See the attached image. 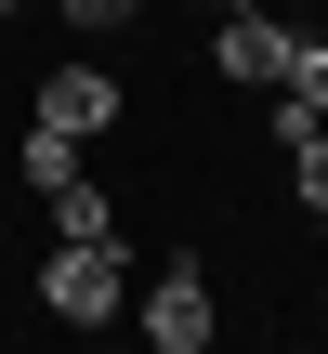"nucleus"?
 <instances>
[{"label": "nucleus", "mask_w": 328, "mask_h": 354, "mask_svg": "<svg viewBox=\"0 0 328 354\" xmlns=\"http://www.w3.org/2000/svg\"><path fill=\"white\" fill-rule=\"evenodd\" d=\"M39 118L92 145V131H118V79H105V66H53V79H39Z\"/></svg>", "instance_id": "4"}, {"label": "nucleus", "mask_w": 328, "mask_h": 354, "mask_svg": "<svg viewBox=\"0 0 328 354\" xmlns=\"http://www.w3.org/2000/svg\"><path fill=\"white\" fill-rule=\"evenodd\" d=\"M210 53H224V79H250V92H276V79H289V26H276V13H263V0H237V13H224V39H210Z\"/></svg>", "instance_id": "3"}, {"label": "nucleus", "mask_w": 328, "mask_h": 354, "mask_svg": "<svg viewBox=\"0 0 328 354\" xmlns=\"http://www.w3.org/2000/svg\"><path fill=\"white\" fill-rule=\"evenodd\" d=\"M210 328H224V315H210V276L171 263V276L145 289V342H158V354H210Z\"/></svg>", "instance_id": "2"}, {"label": "nucleus", "mask_w": 328, "mask_h": 354, "mask_svg": "<svg viewBox=\"0 0 328 354\" xmlns=\"http://www.w3.org/2000/svg\"><path fill=\"white\" fill-rule=\"evenodd\" d=\"M53 236H118V197L105 184H53Z\"/></svg>", "instance_id": "6"}, {"label": "nucleus", "mask_w": 328, "mask_h": 354, "mask_svg": "<svg viewBox=\"0 0 328 354\" xmlns=\"http://www.w3.org/2000/svg\"><path fill=\"white\" fill-rule=\"evenodd\" d=\"M13 171H26L39 197H53V184H79V131H53V118H26V131H13Z\"/></svg>", "instance_id": "5"}, {"label": "nucleus", "mask_w": 328, "mask_h": 354, "mask_svg": "<svg viewBox=\"0 0 328 354\" xmlns=\"http://www.w3.org/2000/svg\"><path fill=\"white\" fill-rule=\"evenodd\" d=\"M302 118H328V39H289V79H276Z\"/></svg>", "instance_id": "7"}, {"label": "nucleus", "mask_w": 328, "mask_h": 354, "mask_svg": "<svg viewBox=\"0 0 328 354\" xmlns=\"http://www.w3.org/2000/svg\"><path fill=\"white\" fill-rule=\"evenodd\" d=\"M53 13H66L79 39H118V26H131V0H53Z\"/></svg>", "instance_id": "8"}, {"label": "nucleus", "mask_w": 328, "mask_h": 354, "mask_svg": "<svg viewBox=\"0 0 328 354\" xmlns=\"http://www.w3.org/2000/svg\"><path fill=\"white\" fill-rule=\"evenodd\" d=\"M0 13H13V0H0Z\"/></svg>", "instance_id": "10"}, {"label": "nucleus", "mask_w": 328, "mask_h": 354, "mask_svg": "<svg viewBox=\"0 0 328 354\" xmlns=\"http://www.w3.org/2000/svg\"><path fill=\"white\" fill-rule=\"evenodd\" d=\"M210 13H237V0H210Z\"/></svg>", "instance_id": "9"}, {"label": "nucleus", "mask_w": 328, "mask_h": 354, "mask_svg": "<svg viewBox=\"0 0 328 354\" xmlns=\"http://www.w3.org/2000/svg\"><path fill=\"white\" fill-rule=\"evenodd\" d=\"M39 302H53L66 328H105V315H118V236H53Z\"/></svg>", "instance_id": "1"}]
</instances>
